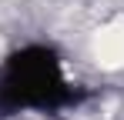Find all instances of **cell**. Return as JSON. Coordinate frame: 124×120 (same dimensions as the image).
Returning <instances> with one entry per match:
<instances>
[{
	"label": "cell",
	"mask_w": 124,
	"mask_h": 120,
	"mask_svg": "<svg viewBox=\"0 0 124 120\" xmlns=\"http://www.w3.org/2000/svg\"><path fill=\"white\" fill-rule=\"evenodd\" d=\"M97 60L107 63V67H121L124 63V20L111 23L97 37Z\"/></svg>",
	"instance_id": "obj_1"
}]
</instances>
